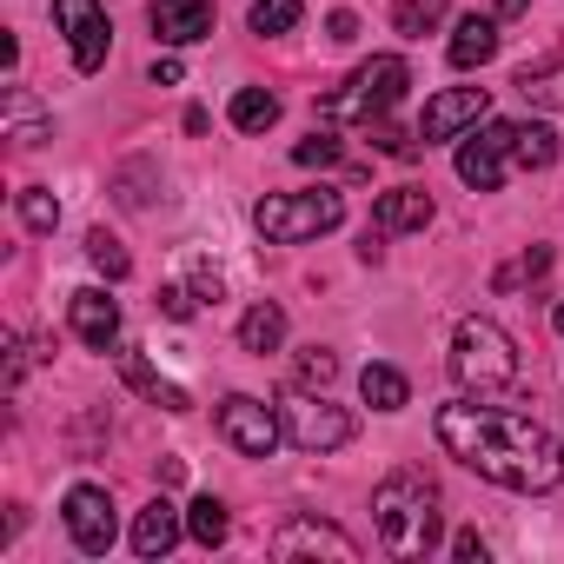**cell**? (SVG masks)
<instances>
[{
    "label": "cell",
    "mask_w": 564,
    "mask_h": 564,
    "mask_svg": "<svg viewBox=\"0 0 564 564\" xmlns=\"http://www.w3.org/2000/svg\"><path fill=\"white\" fill-rule=\"evenodd\" d=\"M445 54H452V67H465V74H471V67H485V61L498 54V21H485V14H465Z\"/></svg>",
    "instance_id": "ffe728a7"
},
{
    "label": "cell",
    "mask_w": 564,
    "mask_h": 564,
    "mask_svg": "<svg viewBox=\"0 0 564 564\" xmlns=\"http://www.w3.org/2000/svg\"><path fill=\"white\" fill-rule=\"evenodd\" d=\"M339 219H346V199H339L333 186H313V193H265V199L252 206V226H259V239H272V246L319 239V232H333Z\"/></svg>",
    "instance_id": "277c9868"
},
{
    "label": "cell",
    "mask_w": 564,
    "mask_h": 564,
    "mask_svg": "<svg viewBox=\"0 0 564 564\" xmlns=\"http://www.w3.org/2000/svg\"><path fill=\"white\" fill-rule=\"evenodd\" d=\"M87 259H94V272H107V279H127V272H133L127 246H120L107 226H94V232H87Z\"/></svg>",
    "instance_id": "484cf974"
},
{
    "label": "cell",
    "mask_w": 564,
    "mask_h": 564,
    "mask_svg": "<svg viewBox=\"0 0 564 564\" xmlns=\"http://www.w3.org/2000/svg\"><path fill=\"white\" fill-rule=\"evenodd\" d=\"M21 219H28V232H54L61 226V199L47 186H21Z\"/></svg>",
    "instance_id": "f546056e"
},
{
    "label": "cell",
    "mask_w": 564,
    "mask_h": 564,
    "mask_svg": "<svg viewBox=\"0 0 564 564\" xmlns=\"http://www.w3.org/2000/svg\"><path fill=\"white\" fill-rule=\"evenodd\" d=\"M265 551H272V557H333V564H359V544H352L339 524H326V518H286V524L265 538Z\"/></svg>",
    "instance_id": "52a82bcc"
},
{
    "label": "cell",
    "mask_w": 564,
    "mask_h": 564,
    "mask_svg": "<svg viewBox=\"0 0 564 564\" xmlns=\"http://www.w3.org/2000/svg\"><path fill=\"white\" fill-rule=\"evenodd\" d=\"M438 14H445V0H399V8H392V28H399L405 41H419V34L438 28Z\"/></svg>",
    "instance_id": "83f0119b"
},
{
    "label": "cell",
    "mask_w": 564,
    "mask_h": 564,
    "mask_svg": "<svg viewBox=\"0 0 564 564\" xmlns=\"http://www.w3.org/2000/svg\"><path fill=\"white\" fill-rule=\"evenodd\" d=\"M186 531H193V544H206V551H219L226 544V505L206 491V498H193L186 505Z\"/></svg>",
    "instance_id": "d4e9b609"
},
{
    "label": "cell",
    "mask_w": 564,
    "mask_h": 564,
    "mask_svg": "<svg viewBox=\"0 0 564 564\" xmlns=\"http://www.w3.org/2000/svg\"><path fill=\"white\" fill-rule=\"evenodd\" d=\"M180 80H186V67H180L173 54H160V61H153V87H180Z\"/></svg>",
    "instance_id": "836d02e7"
},
{
    "label": "cell",
    "mask_w": 564,
    "mask_h": 564,
    "mask_svg": "<svg viewBox=\"0 0 564 564\" xmlns=\"http://www.w3.org/2000/svg\"><path fill=\"white\" fill-rule=\"evenodd\" d=\"M452 379L471 399H491V392H511L524 379V366H518V346L491 319H458V333H452Z\"/></svg>",
    "instance_id": "3957f363"
},
{
    "label": "cell",
    "mask_w": 564,
    "mask_h": 564,
    "mask_svg": "<svg viewBox=\"0 0 564 564\" xmlns=\"http://www.w3.org/2000/svg\"><path fill=\"white\" fill-rule=\"evenodd\" d=\"M452 557H458V564H485V538H478V531H458V538H452Z\"/></svg>",
    "instance_id": "d6a6232c"
},
{
    "label": "cell",
    "mask_w": 564,
    "mask_h": 564,
    "mask_svg": "<svg viewBox=\"0 0 564 564\" xmlns=\"http://www.w3.org/2000/svg\"><path fill=\"white\" fill-rule=\"evenodd\" d=\"M531 107H544V113H564V41L551 47V54H538V61H524L518 67V80H511Z\"/></svg>",
    "instance_id": "9a60e30c"
},
{
    "label": "cell",
    "mask_w": 564,
    "mask_h": 564,
    "mask_svg": "<svg viewBox=\"0 0 564 564\" xmlns=\"http://www.w3.org/2000/svg\"><path fill=\"white\" fill-rule=\"evenodd\" d=\"M511 153H518V166H531V173H544V166H557V133L544 127V120H524L518 127V140H511Z\"/></svg>",
    "instance_id": "603a6c76"
},
{
    "label": "cell",
    "mask_w": 564,
    "mask_h": 564,
    "mask_svg": "<svg viewBox=\"0 0 564 564\" xmlns=\"http://www.w3.org/2000/svg\"><path fill=\"white\" fill-rule=\"evenodd\" d=\"M432 432H438V445H445L465 471H478V478H491V485H505V491L538 498V491H557V485H564V445H557L538 419H524V412L465 399V405H438Z\"/></svg>",
    "instance_id": "6da1fadb"
},
{
    "label": "cell",
    "mask_w": 564,
    "mask_h": 564,
    "mask_svg": "<svg viewBox=\"0 0 564 564\" xmlns=\"http://www.w3.org/2000/svg\"><path fill=\"white\" fill-rule=\"evenodd\" d=\"M173 544H180V511H173L166 498H153V505L133 518V551H140V557H166Z\"/></svg>",
    "instance_id": "d6986e66"
},
{
    "label": "cell",
    "mask_w": 564,
    "mask_h": 564,
    "mask_svg": "<svg viewBox=\"0 0 564 564\" xmlns=\"http://www.w3.org/2000/svg\"><path fill=\"white\" fill-rule=\"evenodd\" d=\"M372 226H379V232H425V226H432V193H425V186H392V193H379Z\"/></svg>",
    "instance_id": "2e32d148"
},
{
    "label": "cell",
    "mask_w": 564,
    "mask_h": 564,
    "mask_svg": "<svg viewBox=\"0 0 564 564\" xmlns=\"http://www.w3.org/2000/svg\"><path fill=\"white\" fill-rule=\"evenodd\" d=\"M54 21H61V34H67V47H74V67L80 74H100L107 67V14H100V0H54Z\"/></svg>",
    "instance_id": "30bf717a"
},
{
    "label": "cell",
    "mask_w": 564,
    "mask_h": 564,
    "mask_svg": "<svg viewBox=\"0 0 564 564\" xmlns=\"http://www.w3.org/2000/svg\"><path fill=\"white\" fill-rule=\"evenodd\" d=\"M405 87H412V67H405L399 54H372L339 94L319 100V113H326V120H359V127H372V120H386V113L405 100Z\"/></svg>",
    "instance_id": "5b68a950"
},
{
    "label": "cell",
    "mask_w": 564,
    "mask_h": 564,
    "mask_svg": "<svg viewBox=\"0 0 564 564\" xmlns=\"http://www.w3.org/2000/svg\"><path fill=\"white\" fill-rule=\"evenodd\" d=\"M147 21H153V34L166 47H193V41L213 34V0H153Z\"/></svg>",
    "instance_id": "4fadbf2b"
},
{
    "label": "cell",
    "mask_w": 564,
    "mask_h": 564,
    "mask_svg": "<svg viewBox=\"0 0 564 564\" xmlns=\"http://www.w3.org/2000/svg\"><path fill=\"white\" fill-rule=\"evenodd\" d=\"M0 120H8V140H14V147L54 140V113H41V100H34L28 87H8V94H0Z\"/></svg>",
    "instance_id": "e0dca14e"
},
{
    "label": "cell",
    "mask_w": 564,
    "mask_h": 564,
    "mask_svg": "<svg viewBox=\"0 0 564 564\" xmlns=\"http://www.w3.org/2000/svg\"><path fill=\"white\" fill-rule=\"evenodd\" d=\"M67 319H74L80 346H94V352H107V346L120 339V306H113L100 286H80V293L67 300Z\"/></svg>",
    "instance_id": "5bb4252c"
},
{
    "label": "cell",
    "mask_w": 564,
    "mask_h": 564,
    "mask_svg": "<svg viewBox=\"0 0 564 564\" xmlns=\"http://www.w3.org/2000/svg\"><path fill=\"white\" fill-rule=\"evenodd\" d=\"M286 432H293L300 452H339V445H352V419L339 405H326V399H293L286 405Z\"/></svg>",
    "instance_id": "8fae6325"
},
{
    "label": "cell",
    "mask_w": 564,
    "mask_h": 564,
    "mask_svg": "<svg viewBox=\"0 0 564 564\" xmlns=\"http://www.w3.org/2000/svg\"><path fill=\"white\" fill-rule=\"evenodd\" d=\"M293 160H300V166H333V160H339V140H333V133H313V140L293 147Z\"/></svg>",
    "instance_id": "1f68e13d"
},
{
    "label": "cell",
    "mask_w": 564,
    "mask_h": 564,
    "mask_svg": "<svg viewBox=\"0 0 564 564\" xmlns=\"http://www.w3.org/2000/svg\"><path fill=\"white\" fill-rule=\"evenodd\" d=\"M300 0H252V34H293L300 28Z\"/></svg>",
    "instance_id": "f1b7e54d"
},
{
    "label": "cell",
    "mask_w": 564,
    "mask_h": 564,
    "mask_svg": "<svg viewBox=\"0 0 564 564\" xmlns=\"http://www.w3.org/2000/svg\"><path fill=\"white\" fill-rule=\"evenodd\" d=\"M67 531H74V544H80L87 557H107V551H113L120 518H113L107 485H74V491H67Z\"/></svg>",
    "instance_id": "9c48e42d"
},
{
    "label": "cell",
    "mask_w": 564,
    "mask_h": 564,
    "mask_svg": "<svg viewBox=\"0 0 564 564\" xmlns=\"http://www.w3.org/2000/svg\"><path fill=\"white\" fill-rule=\"evenodd\" d=\"M372 524H379V544L392 557H432L438 538H445V518H438V485L425 471H392L379 491H372Z\"/></svg>",
    "instance_id": "7a4b0ae2"
},
{
    "label": "cell",
    "mask_w": 564,
    "mask_h": 564,
    "mask_svg": "<svg viewBox=\"0 0 564 564\" xmlns=\"http://www.w3.org/2000/svg\"><path fill=\"white\" fill-rule=\"evenodd\" d=\"M333 379H339V359H333L326 346H306L300 366H293V386H300V392H326Z\"/></svg>",
    "instance_id": "4316f807"
},
{
    "label": "cell",
    "mask_w": 564,
    "mask_h": 564,
    "mask_svg": "<svg viewBox=\"0 0 564 564\" xmlns=\"http://www.w3.org/2000/svg\"><path fill=\"white\" fill-rule=\"evenodd\" d=\"M511 140H518L511 120H485V127L458 147V180H465L471 193H498V186H505V153H511Z\"/></svg>",
    "instance_id": "ba28073f"
},
{
    "label": "cell",
    "mask_w": 564,
    "mask_h": 564,
    "mask_svg": "<svg viewBox=\"0 0 564 564\" xmlns=\"http://www.w3.org/2000/svg\"><path fill=\"white\" fill-rule=\"evenodd\" d=\"M153 306H160L166 319H180V326H186V319L199 313V293H193V286H180V279H173V286H160V300H153Z\"/></svg>",
    "instance_id": "4dcf8cb0"
},
{
    "label": "cell",
    "mask_w": 564,
    "mask_h": 564,
    "mask_svg": "<svg viewBox=\"0 0 564 564\" xmlns=\"http://www.w3.org/2000/svg\"><path fill=\"white\" fill-rule=\"evenodd\" d=\"M326 34L346 47V41H359V21H352V14H333V21H326Z\"/></svg>",
    "instance_id": "e575fe53"
},
{
    "label": "cell",
    "mask_w": 564,
    "mask_h": 564,
    "mask_svg": "<svg viewBox=\"0 0 564 564\" xmlns=\"http://www.w3.org/2000/svg\"><path fill=\"white\" fill-rule=\"evenodd\" d=\"M491 113V100H485V87H445L438 100H425V120H419V140L432 147V140H458L465 127H478Z\"/></svg>",
    "instance_id": "7c38bea8"
},
{
    "label": "cell",
    "mask_w": 564,
    "mask_h": 564,
    "mask_svg": "<svg viewBox=\"0 0 564 564\" xmlns=\"http://www.w3.org/2000/svg\"><path fill=\"white\" fill-rule=\"evenodd\" d=\"M113 359H120V379H127V386H133L140 399H153V405H166V412H186V405H193V399H186L180 386H166V379H160V372H153V366H147V359L133 352V346H120Z\"/></svg>",
    "instance_id": "ac0fdd59"
},
{
    "label": "cell",
    "mask_w": 564,
    "mask_h": 564,
    "mask_svg": "<svg viewBox=\"0 0 564 564\" xmlns=\"http://www.w3.org/2000/svg\"><path fill=\"white\" fill-rule=\"evenodd\" d=\"M279 120V94H265V87H239L232 94V127L239 133H265Z\"/></svg>",
    "instance_id": "cb8c5ba5"
},
{
    "label": "cell",
    "mask_w": 564,
    "mask_h": 564,
    "mask_svg": "<svg viewBox=\"0 0 564 564\" xmlns=\"http://www.w3.org/2000/svg\"><path fill=\"white\" fill-rule=\"evenodd\" d=\"M359 392H366L372 412H405V405H412V386H405L399 366H366V372H359Z\"/></svg>",
    "instance_id": "44dd1931"
},
{
    "label": "cell",
    "mask_w": 564,
    "mask_h": 564,
    "mask_svg": "<svg viewBox=\"0 0 564 564\" xmlns=\"http://www.w3.org/2000/svg\"><path fill=\"white\" fill-rule=\"evenodd\" d=\"M213 425H219V438H226L239 458H272V452H279V419H272V405H265V399H252V392L219 399Z\"/></svg>",
    "instance_id": "8992f818"
},
{
    "label": "cell",
    "mask_w": 564,
    "mask_h": 564,
    "mask_svg": "<svg viewBox=\"0 0 564 564\" xmlns=\"http://www.w3.org/2000/svg\"><path fill=\"white\" fill-rule=\"evenodd\" d=\"M524 8H531V0H498V21H518Z\"/></svg>",
    "instance_id": "d590c367"
},
{
    "label": "cell",
    "mask_w": 564,
    "mask_h": 564,
    "mask_svg": "<svg viewBox=\"0 0 564 564\" xmlns=\"http://www.w3.org/2000/svg\"><path fill=\"white\" fill-rule=\"evenodd\" d=\"M551 326H557V333H564V306H557V313H551Z\"/></svg>",
    "instance_id": "8d00e7d4"
},
{
    "label": "cell",
    "mask_w": 564,
    "mask_h": 564,
    "mask_svg": "<svg viewBox=\"0 0 564 564\" xmlns=\"http://www.w3.org/2000/svg\"><path fill=\"white\" fill-rule=\"evenodd\" d=\"M279 339H286V313H279V306H252L246 319H239V346L246 352H279Z\"/></svg>",
    "instance_id": "7402d4cb"
}]
</instances>
